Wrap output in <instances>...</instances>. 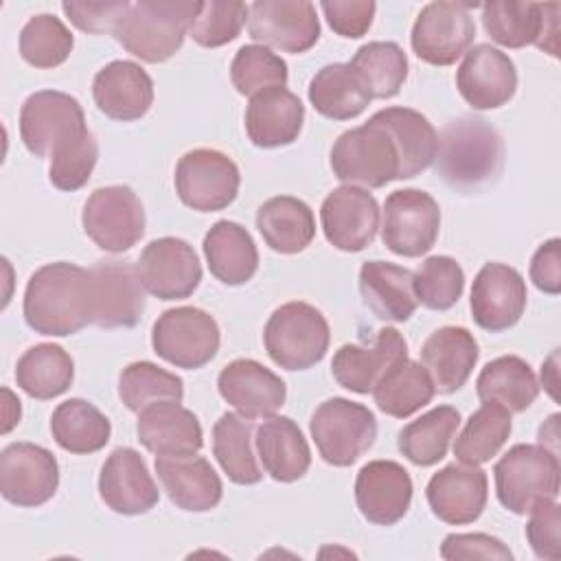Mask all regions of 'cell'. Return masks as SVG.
Segmentation results:
<instances>
[{
    "label": "cell",
    "instance_id": "cell-1",
    "mask_svg": "<svg viewBox=\"0 0 561 561\" xmlns=\"http://www.w3.org/2000/svg\"><path fill=\"white\" fill-rule=\"evenodd\" d=\"M24 320L39 335L66 337L94 322L92 270L57 261L26 283Z\"/></svg>",
    "mask_w": 561,
    "mask_h": 561
},
{
    "label": "cell",
    "instance_id": "cell-2",
    "mask_svg": "<svg viewBox=\"0 0 561 561\" xmlns=\"http://www.w3.org/2000/svg\"><path fill=\"white\" fill-rule=\"evenodd\" d=\"M199 2L193 0H138L114 28L116 42L147 64L171 59L191 28Z\"/></svg>",
    "mask_w": 561,
    "mask_h": 561
},
{
    "label": "cell",
    "instance_id": "cell-3",
    "mask_svg": "<svg viewBox=\"0 0 561 561\" xmlns=\"http://www.w3.org/2000/svg\"><path fill=\"white\" fill-rule=\"evenodd\" d=\"M436 160L447 184L469 191L500 175L504 142L486 121L462 116L443 129Z\"/></svg>",
    "mask_w": 561,
    "mask_h": 561
},
{
    "label": "cell",
    "instance_id": "cell-4",
    "mask_svg": "<svg viewBox=\"0 0 561 561\" xmlns=\"http://www.w3.org/2000/svg\"><path fill=\"white\" fill-rule=\"evenodd\" d=\"M333 175L344 184L381 188L403 180V160L392 131L373 114L364 125L344 131L331 149Z\"/></svg>",
    "mask_w": 561,
    "mask_h": 561
},
{
    "label": "cell",
    "instance_id": "cell-5",
    "mask_svg": "<svg viewBox=\"0 0 561 561\" xmlns=\"http://www.w3.org/2000/svg\"><path fill=\"white\" fill-rule=\"evenodd\" d=\"M493 473L500 504L515 515H526L559 495V456L546 445H513L495 462Z\"/></svg>",
    "mask_w": 561,
    "mask_h": 561
},
{
    "label": "cell",
    "instance_id": "cell-6",
    "mask_svg": "<svg viewBox=\"0 0 561 561\" xmlns=\"http://www.w3.org/2000/svg\"><path fill=\"white\" fill-rule=\"evenodd\" d=\"M329 322L313 305L285 302L270 316L263 329V344L272 362L285 370L316 366L329 348Z\"/></svg>",
    "mask_w": 561,
    "mask_h": 561
},
{
    "label": "cell",
    "instance_id": "cell-7",
    "mask_svg": "<svg viewBox=\"0 0 561 561\" xmlns=\"http://www.w3.org/2000/svg\"><path fill=\"white\" fill-rule=\"evenodd\" d=\"M309 430L322 460L333 467L357 462L377 438L375 414L344 397L322 401L311 414Z\"/></svg>",
    "mask_w": 561,
    "mask_h": 561
},
{
    "label": "cell",
    "instance_id": "cell-8",
    "mask_svg": "<svg viewBox=\"0 0 561 561\" xmlns=\"http://www.w3.org/2000/svg\"><path fill=\"white\" fill-rule=\"evenodd\" d=\"M219 327L215 318L197 307L167 309L151 331V346L164 362L195 370L206 366L219 351Z\"/></svg>",
    "mask_w": 561,
    "mask_h": 561
},
{
    "label": "cell",
    "instance_id": "cell-9",
    "mask_svg": "<svg viewBox=\"0 0 561 561\" xmlns=\"http://www.w3.org/2000/svg\"><path fill=\"white\" fill-rule=\"evenodd\" d=\"M559 11L557 2H513L500 0L482 7L486 35L506 48L535 44L539 50L559 55Z\"/></svg>",
    "mask_w": 561,
    "mask_h": 561
},
{
    "label": "cell",
    "instance_id": "cell-10",
    "mask_svg": "<svg viewBox=\"0 0 561 561\" xmlns=\"http://www.w3.org/2000/svg\"><path fill=\"white\" fill-rule=\"evenodd\" d=\"M241 175L230 156L217 149L186 151L175 167V191L184 206L215 213L230 206L239 193Z\"/></svg>",
    "mask_w": 561,
    "mask_h": 561
},
{
    "label": "cell",
    "instance_id": "cell-11",
    "mask_svg": "<svg viewBox=\"0 0 561 561\" xmlns=\"http://www.w3.org/2000/svg\"><path fill=\"white\" fill-rule=\"evenodd\" d=\"M440 208L436 199L421 188L392 191L383 202L381 239L399 256H421L438 239Z\"/></svg>",
    "mask_w": 561,
    "mask_h": 561
},
{
    "label": "cell",
    "instance_id": "cell-12",
    "mask_svg": "<svg viewBox=\"0 0 561 561\" xmlns=\"http://www.w3.org/2000/svg\"><path fill=\"white\" fill-rule=\"evenodd\" d=\"M81 224L101 250L116 254L136 245L145 234V208L129 186H101L88 197Z\"/></svg>",
    "mask_w": 561,
    "mask_h": 561
},
{
    "label": "cell",
    "instance_id": "cell-13",
    "mask_svg": "<svg viewBox=\"0 0 561 561\" xmlns=\"http://www.w3.org/2000/svg\"><path fill=\"white\" fill-rule=\"evenodd\" d=\"M471 4L430 2L414 20L410 44L414 55L432 66H451L460 59L476 37Z\"/></svg>",
    "mask_w": 561,
    "mask_h": 561
},
{
    "label": "cell",
    "instance_id": "cell-14",
    "mask_svg": "<svg viewBox=\"0 0 561 561\" xmlns=\"http://www.w3.org/2000/svg\"><path fill=\"white\" fill-rule=\"evenodd\" d=\"M85 127L79 101L66 92H33L20 110V138L37 158H50L53 151Z\"/></svg>",
    "mask_w": 561,
    "mask_h": 561
},
{
    "label": "cell",
    "instance_id": "cell-15",
    "mask_svg": "<svg viewBox=\"0 0 561 561\" xmlns=\"http://www.w3.org/2000/svg\"><path fill=\"white\" fill-rule=\"evenodd\" d=\"M248 33L261 46L283 53H305L320 37L316 4L307 0H259L250 4Z\"/></svg>",
    "mask_w": 561,
    "mask_h": 561
},
{
    "label": "cell",
    "instance_id": "cell-16",
    "mask_svg": "<svg viewBox=\"0 0 561 561\" xmlns=\"http://www.w3.org/2000/svg\"><path fill=\"white\" fill-rule=\"evenodd\" d=\"M59 486L55 456L35 443H11L0 454V493L15 506L46 504Z\"/></svg>",
    "mask_w": 561,
    "mask_h": 561
},
{
    "label": "cell",
    "instance_id": "cell-17",
    "mask_svg": "<svg viewBox=\"0 0 561 561\" xmlns=\"http://www.w3.org/2000/svg\"><path fill=\"white\" fill-rule=\"evenodd\" d=\"M136 267L142 287L160 300L188 298L202 280V265L193 245L178 237L149 241Z\"/></svg>",
    "mask_w": 561,
    "mask_h": 561
},
{
    "label": "cell",
    "instance_id": "cell-18",
    "mask_svg": "<svg viewBox=\"0 0 561 561\" xmlns=\"http://www.w3.org/2000/svg\"><path fill=\"white\" fill-rule=\"evenodd\" d=\"M320 221L327 241L342 252H362L379 228V204L359 186L333 188L320 208Z\"/></svg>",
    "mask_w": 561,
    "mask_h": 561
},
{
    "label": "cell",
    "instance_id": "cell-19",
    "mask_svg": "<svg viewBox=\"0 0 561 561\" xmlns=\"http://www.w3.org/2000/svg\"><path fill=\"white\" fill-rule=\"evenodd\" d=\"M526 298V283L515 267L486 263L471 285V316L480 329L500 333L519 322Z\"/></svg>",
    "mask_w": 561,
    "mask_h": 561
},
{
    "label": "cell",
    "instance_id": "cell-20",
    "mask_svg": "<svg viewBox=\"0 0 561 561\" xmlns=\"http://www.w3.org/2000/svg\"><path fill=\"white\" fill-rule=\"evenodd\" d=\"M456 88L473 110L502 107L517 90L515 64L500 48L478 44L465 53L456 70Z\"/></svg>",
    "mask_w": 561,
    "mask_h": 561
},
{
    "label": "cell",
    "instance_id": "cell-21",
    "mask_svg": "<svg viewBox=\"0 0 561 561\" xmlns=\"http://www.w3.org/2000/svg\"><path fill=\"white\" fill-rule=\"evenodd\" d=\"M94 280V322L101 329H129L145 309V287L138 267L129 261H99Z\"/></svg>",
    "mask_w": 561,
    "mask_h": 561
},
{
    "label": "cell",
    "instance_id": "cell-22",
    "mask_svg": "<svg viewBox=\"0 0 561 561\" xmlns=\"http://www.w3.org/2000/svg\"><path fill=\"white\" fill-rule=\"evenodd\" d=\"M432 513L454 526L476 522L489 497L486 473L478 465H447L436 471L425 489Z\"/></svg>",
    "mask_w": 561,
    "mask_h": 561
},
{
    "label": "cell",
    "instance_id": "cell-23",
    "mask_svg": "<svg viewBox=\"0 0 561 561\" xmlns=\"http://www.w3.org/2000/svg\"><path fill=\"white\" fill-rule=\"evenodd\" d=\"M99 495L118 515L147 513L160 500L142 456L131 447H118L107 456L99 473Z\"/></svg>",
    "mask_w": 561,
    "mask_h": 561
},
{
    "label": "cell",
    "instance_id": "cell-24",
    "mask_svg": "<svg viewBox=\"0 0 561 561\" xmlns=\"http://www.w3.org/2000/svg\"><path fill=\"white\" fill-rule=\"evenodd\" d=\"M219 394L248 419H270L287 397L285 381L256 359H234L217 377Z\"/></svg>",
    "mask_w": 561,
    "mask_h": 561
},
{
    "label": "cell",
    "instance_id": "cell-25",
    "mask_svg": "<svg viewBox=\"0 0 561 561\" xmlns=\"http://www.w3.org/2000/svg\"><path fill=\"white\" fill-rule=\"evenodd\" d=\"M355 502L370 524L392 526L410 508L412 478L394 460H370L355 478Z\"/></svg>",
    "mask_w": 561,
    "mask_h": 561
},
{
    "label": "cell",
    "instance_id": "cell-26",
    "mask_svg": "<svg viewBox=\"0 0 561 561\" xmlns=\"http://www.w3.org/2000/svg\"><path fill=\"white\" fill-rule=\"evenodd\" d=\"M401 359H408V344L397 329H379L375 344H344L335 351L331 373L335 381L357 394H368L377 381Z\"/></svg>",
    "mask_w": 561,
    "mask_h": 561
},
{
    "label": "cell",
    "instance_id": "cell-27",
    "mask_svg": "<svg viewBox=\"0 0 561 561\" xmlns=\"http://www.w3.org/2000/svg\"><path fill=\"white\" fill-rule=\"evenodd\" d=\"M92 96L99 112L112 121L127 123L149 112L153 103V81L138 64L116 59L94 75Z\"/></svg>",
    "mask_w": 561,
    "mask_h": 561
},
{
    "label": "cell",
    "instance_id": "cell-28",
    "mask_svg": "<svg viewBox=\"0 0 561 561\" xmlns=\"http://www.w3.org/2000/svg\"><path fill=\"white\" fill-rule=\"evenodd\" d=\"M136 434L156 456H191L204 445L197 416L178 401H160L140 410Z\"/></svg>",
    "mask_w": 561,
    "mask_h": 561
},
{
    "label": "cell",
    "instance_id": "cell-29",
    "mask_svg": "<svg viewBox=\"0 0 561 561\" xmlns=\"http://www.w3.org/2000/svg\"><path fill=\"white\" fill-rule=\"evenodd\" d=\"M156 473L169 500L182 511L206 513L221 502V480L202 456H156Z\"/></svg>",
    "mask_w": 561,
    "mask_h": 561
},
{
    "label": "cell",
    "instance_id": "cell-30",
    "mask_svg": "<svg viewBox=\"0 0 561 561\" xmlns=\"http://www.w3.org/2000/svg\"><path fill=\"white\" fill-rule=\"evenodd\" d=\"M478 355V342L465 327H440L421 346V364L440 394H451L467 383Z\"/></svg>",
    "mask_w": 561,
    "mask_h": 561
},
{
    "label": "cell",
    "instance_id": "cell-31",
    "mask_svg": "<svg viewBox=\"0 0 561 561\" xmlns=\"http://www.w3.org/2000/svg\"><path fill=\"white\" fill-rule=\"evenodd\" d=\"M305 123L302 101L287 88H270L250 96L245 131L252 145L263 149L291 145Z\"/></svg>",
    "mask_w": 561,
    "mask_h": 561
},
{
    "label": "cell",
    "instance_id": "cell-32",
    "mask_svg": "<svg viewBox=\"0 0 561 561\" xmlns=\"http://www.w3.org/2000/svg\"><path fill=\"white\" fill-rule=\"evenodd\" d=\"M254 445L263 471L276 482H296L311 465L307 438L289 416L265 419L256 430Z\"/></svg>",
    "mask_w": 561,
    "mask_h": 561
},
{
    "label": "cell",
    "instance_id": "cell-33",
    "mask_svg": "<svg viewBox=\"0 0 561 561\" xmlns=\"http://www.w3.org/2000/svg\"><path fill=\"white\" fill-rule=\"evenodd\" d=\"M364 305L386 322H405L416 309L412 272L388 261H366L359 267Z\"/></svg>",
    "mask_w": 561,
    "mask_h": 561
},
{
    "label": "cell",
    "instance_id": "cell-34",
    "mask_svg": "<svg viewBox=\"0 0 561 561\" xmlns=\"http://www.w3.org/2000/svg\"><path fill=\"white\" fill-rule=\"evenodd\" d=\"M204 256L210 274L224 285L248 283L259 267V250L252 234L237 221L219 219L204 237Z\"/></svg>",
    "mask_w": 561,
    "mask_h": 561
},
{
    "label": "cell",
    "instance_id": "cell-35",
    "mask_svg": "<svg viewBox=\"0 0 561 561\" xmlns=\"http://www.w3.org/2000/svg\"><path fill=\"white\" fill-rule=\"evenodd\" d=\"M256 228L263 241L280 254L302 252L316 237L313 210L291 195L263 202L256 210Z\"/></svg>",
    "mask_w": 561,
    "mask_h": 561
},
{
    "label": "cell",
    "instance_id": "cell-36",
    "mask_svg": "<svg viewBox=\"0 0 561 561\" xmlns=\"http://www.w3.org/2000/svg\"><path fill=\"white\" fill-rule=\"evenodd\" d=\"M370 99L366 83L351 64H329L309 81V103L324 118L351 121L368 107Z\"/></svg>",
    "mask_w": 561,
    "mask_h": 561
},
{
    "label": "cell",
    "instance_id": "cell-37",
    "mask_svg": "<svg viewBox=\"0 0 561 561\" xmlns=\"http://www.w3.org/2000/svg\"><path fill=\"white\" fill-rule=\"evenodd\" d=\"M476 392L480 401L497 403L513 414L530 408L539 394V383L528 362L517 355H502L480 370Z\"/></svg>",
    "mask_w": 561,
    "mask_h": 561
},
{
    "label": "cell",
    "instance_id": "cell-38",
    "mask_svg": "<svg viewBox=\"0 0 561 561\" xmlns=\"http://www.w3.org/2000/svg\"><path fill=\"white\" fill-rule=\"evenodd\" d=\"M252 440L254 423L243 414L226 412L213 425V454L234 484H256L263 478Z\"/></svg>",
    "mask_w": 561,
    "mask_h": 561
},
{
    "label": "cell",
    "instance_id": "cell-39",
    "mask_svg": "<svg viewBox=\"0 0 561 561\" xmlns=\"http://www.w3.org/2000/svg\"><path fill=\"white\" fill-rule=\"evenodd\" d=\"M72 379V357L59 344H35L18 359L15 366L18 388L39 401L64 394Z\"/></svg>",
    "mask_w": 561,
    "mask_h": 561
},
{
    "label": "cell",
    "instance_id": "cell-40",
    "mask_svg": "<svg viewBox=\"0 0 561 561\" xmlns=\"http://www.w3.org/2000/svg\"><path fill=\"white\" fill-rule=\"evenodd\" d=\"M55 443L70 454H94L110 440L112 425L107 416L85 399L59 403L50 416Z\"/></svg>",
    "mask_w": 561,
    "mask_h": 561
},
{
    "label": "cell",
    "instance_id": "cell-41",
    "mask_svg": "<svg viewBox=\"0 0 561 561\" xmlns=\"http://www.w3.org/2000/svg\"><path fill=\"white\" fill-rule=\"evenodd\" d=\"M458 425L460 412L456 408H432L399 432V451L416 467H432L445 458Z\"/></svg>",
    "mask_w": 561,
    "mask_h": 561
},
{
    "label": "cell",
    "instance_id": "cell-42",
    "mask_svg": "<svg viewBox=\"0 0 561 561\" xmlns=\"http://www.w3.org/2000/svg\"><path fill=\"white\" fill-rule=\"evenodd\" d=\"M434 383L414 359H401L394 364L373 388L377 408L394 419H408L434 399Z\"/></svg>",
    "mask_w": 561,
    "mask_h": 561
},
{
    "label": "cell",
    "instance_id": "cell-43",
    "mask_svg": "<svg viewBox=\"0 0 561 561\" xmlns=\"http://www.w3.org/2000/svg\"><path fill=\"white\" fill-rule=\"evenodd\" d=\"M375 114L392 131L399 145L403 160V180L419 175L436 160L438 134L421 112L410 107H386Z\"/></svg>",
    "mask_w": 561,
    "mask_h": 561
},
{
    "label": "cell",
    "instance_id": "cell-44",
    "mask_svg": "<svg viewBox=\"0 0 561 561\" xmlns=\"http://www.w3.org/2000/svg\"><path fill=\"white\" fill-rule=\"evenodd\" d=\"M511 434V412L497 403H486L469 416L462 432L456 436L454 456L465 465L489 462Z\"/></svg>",
    "mask_w": 561,
    "mask_h": 561
},
{
    "label": "cell",
    "instance_id": "cell-45",
    "mask_svg": "<svg viewBox=\"0 0 561 561\" xmlns=\"http://www.w3.org/2000/svg\"><path fill=\"white\" fill-rule=\"evenodd\" d=\"M373 99H392L408 77V57L394 42H368L348 61Z\"/></svg>",
    "mask_w": 561,
    "mask_h": 561
},
{
    "label": "cell",
    "instance_id": "cell-46",
    "mask_svg": "<svg viewBox=\"0 0 561 561\" xmlns=\"http://www.w3.org/2000/svg\"><path fill=\"white\" fill-rule=\"evenodd\" d=\"M118 397L131 412H140L151 403L178 401L182 403V379L151 362H134L123 368L118 377Z\"/></svg>",
    "mask_w": 561,
    "mask_h": 561
},
{
    "label": "cell",
    "instance_id": "cell-47",
    "mask_svg": "<svg viewBox=\"0 0 561 561\" xmlns=\"http://www.w3.org/2000/svg\"><path fill=\"white\" fill-rule=\"evenodd\" d=\"M72 46V33L59 18L50 13L33 15L20 33V55L33 68L46 70L61 66L68 59Z\"/></svg>",
    "mask_w": 561,
    "mask_h": 561
},
{
    "label": "cell",
    "instance_id": "cell-48",
    "mask_svg": "<svg viewBox=\"0 0 561 561\" xmlns=\"http://www.w3.org/2000/svg\"><path fill=\"white\" fill-rule=\"evenodd\" d=\"M416 302L432 311H445L458 302L465 289V272L451 256H430L412 272Z\"/></svg>",
    "mask_w": 561,
    "mask_h": 561
},
{
    "label": "cell",
    "instance_id": "cell-49",
    "mask_svg": "<svg viewBox=\"0 0 561 561\" xmlns=\"http://www.w3.org/2000/svg\"><path fill=\"white\" fill-rule=\"evenodd\" d=\"M287 64L267 46H241L230 64V79L239 94L254 96L270 88L287 85Z\"/></svg>",
    "mask_w": 561,
    "mask_h": 561
},
{
    "label": "cell",
    "instance_id": "cell-50",
    "mask_svg": "<svg viewBox=\"0 0 561 561\" xmlns=\"http://www.w3.org/2000/svg\"><path fill=\"white\" fill-rule=\"evenodd\" d=\"M96 158L99 145L90 129H83L77 136L68 138L50 156L48 178L53 186H57L59 191L81 188L90 180Z\"/></svg>",
    "mask_w": 561,
    "mask_h": 561
},
{
    "label": "cell",
    "instance_id": "cell-51",
    "mask_svg": "<svg viewBox=\"0 0 561 561\" xmlns=\"http://www.w3.org/2000/svg\"><path fill=\"white\" fill-rule=\"evenodd\" d=\"M250 7L243 2L208 0L199 2V11L191 22V37L204 48H217L239 37Z\"/></svg>",
    "mask_w": 561,
    "mask_h": 561
},
{
    "label": "cell",
    "instance_id": "cell-52",
    "mask_svg": "<svg viewBox=\"0 0 561 561\" xmlns=\"http://www.w3.org/2000/svg\"><path fill=\"white\" fill-rule=\"evenodd\" d=\"M526 539L539 559H561V506L557 500H548L528 511Z\"/></svg>",
    "mask_w": 561,
    "mask_h": 561
},
{
    "label": "cell",
    "instance_id": "cell-53",
    "mask_svg": "<svg viewBox=\"0 0 561 561\" xmlns=\"http://www.w3.org/2000/svg\"><path fill=\"white\" fill-rule=\"evenodd\" d=\"M131 4L127 0L112 2H61L66 18L83 33L101 35L116 28Z\"/></svg>",
    "mask_w": 561,
    "mask_h": 561
},
{
    "label": "cell",
    "instance_id": "cell-54",
    "mask_svg": "<svg viewBox=\"0 0 561 561\" xmlns=\"http://www.w3.org/2000/svg\"><path fill=\"white\" fill-rule=\"evenodd\" d=\"M320 7L324 11L329 26L337 35L351 39L362 37L370 28L377 11V4L370 0H327Z\"/></svg>",
    "mask_w": 561,
    "mask_h": 561
},
{
    "label": "cell",
    "instance_id": "cell-55",
    "mask_svg": "<svg viewBox=\"0 0 561 561\" xmlns=\"http://www.w3.org/2000/svg\"><path fill=\"white\" fill-rule=\"evenodd\" d=\"M440 557L456 559H500L511 561L513 552L504 546L502 539L484 535V533H454L443 539Z\"/></svg>",
    "mask_w": 561,
    "mask_h": 561
},
{
    "label": "cell",
    "instance_id": "cell-56",
    "mask_svg": "<svg viewBox=\"0 0 561 561\" xmlns=\"http://www.w3.org/2000/svg\"><path fill=\"white\" fill-rule=\"evenodd\" d=\"M530 280L543 294L557 296L561 291V241L557 237L541 243L533 254Z\"/></svg>",
    "mask_w": 561,
    "mask_h": 561
},
{
    "label": "cell",
    "instance_id": "cell-57",
    "mask_svg": "<svg viewBox=\"0 0 561 561\" xmlns=\"http://www.w3.org/2000/svg\"><path fill=\"white\" fill-rule=\"evenodd\" d=\"M2 394H4V399H7V412H4V425H2V432L7 434L15 423H20V414H22V410H20V401L13 397V392H11L9 388H4V390H2Z\"/></svg>",
    "mask_w": 561,
    "mask_h": 561
},
{
    "label": "cell",
    "instance_id": "cell-58",
    "mask_svg": "<svg viewBox=\"0 0 561 561\" xmlns=\"http://www.w3.org/2000/svg\"><path fill=\"white\" fill-rule=\"evenodd\" d=\"M554 362H557V353H552L550 359L541 366V381H543V386H546V390L550 392L552 399H557V392H554V388H557V368H554Z\"/></svg>",
    "mask_w": 561,
    "mask_h": 561
}]
</instances>
